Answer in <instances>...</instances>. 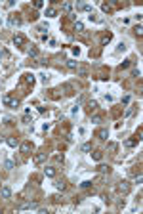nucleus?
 I'll use <instances>...</instances> for the list:
<instances>
[{
    "mask_svg": "<svg viewBox=\"0 0 143 214\" xmlns=\"http://www.w3.org/2000/svg\"><path fill=\"white\" fill-rule=\"evenodd\" d=\"M2 101H4V103H6V105H10V107H13V109H15V107L19 105V100H15V98H12V96H4V98H2Z\"/></svg>",
    "mask_w": 143,
    "mask_h": 214,
    "instance_id": "obj_1",
    "label": "nucleus"
},
{
    "mask_svg": "<svg viewBox=\"0 0 143 214\" xmlns=\"http://www.w3.org/2000/svg\"><path fill=\"white\" fill-rule=\"evenodd\" d=\"M118 193H122V195L130 193V182H120L118 184Z\"/></svg>",
    "mask_w": 143,
    "mask_h": 214,
    "instance_id": "obj_2",
    "label": "nucleus"
},
{
    "mask_svg": "<svg viewBox=\"0 0 143 214\" xmlns=\"http://www.w3.org/2000/svg\"><path fill=\"white\" fill-rule=\"evenodd\" d=\"M25 42H27L25 35H15V36H13V44H15V46H25Z\"/></svg>",
    "mask_w": 143,
    "mask_h": 214,
    "instance_id": "obj_3",
    "label": "nucleus"
},
{
    "mask_svg": "<svg viewBox=\"0 0 143 214\" xmlns=\"http://www.w3.org/2000/svg\"><path fill=\"white\" fill-rule=\"evenodd\" d=\"M0 197H2V199H10V197H12V189H10L8 186H2V189H0Z\"/></svg>",
    "mask_w": 143,
    "mask_h": 214,
    "instance_id": "obj_4",
    "label": "nucleus"
},
{
    "mask_svg": "<svg viewBox=\"0 0 143 214\" xmlns=\"http://www.w3.org/2000/svg\"><path fill=\"white\" fill-rule=\"evenodd\" d=\"M8 23H10L12 27H13V25H21V17H17L15 13H13V16H10V17H8Z\"/></svg>",
    "mask_w": 143,
    "mask_h": 214,
    "instance_id": "obj_5",
    "label": "nucleus"
},
{
    "mask_svg": "<svg viewBox=\"0 0 143 214\" xmlns=\"http://www.w3.org/2000/svg\"><path fill=\"white\" fill-rule=\"evenodd\" d=\"M31 149H33V145L29 143V142H23L21 145H19V151H21V153H25V155H27L29 151H31Z\"/></svg>",
    "mask_w": 143,
    "mask_h": 214,
    "instance_id": "obj_6",
    "label": "nucleus"
},
{
    "mask_svg": "<svg viewBox=\"0 0 143 214\" xmlns=\"http://www.w3.org/2000/svg\"><path fill=\"white\" fill-rule=\"evenodd\" d=\"M46 157H48L46 153H36V155H34V163H36V164H42L44 160H46Z\"/></svg>",
    "mask_w": 143,
    "mask_h": 214,
    "instance_id": "obj_7",
    "label": "nucleus"
},
{
    "mask_svg": "<svg viewBox=\"0 0 143 214\" xmlns=\"http://www.w3.org/2000/svg\"><path fill=\"white\" fill-rule=\"evenodd\" d=\"M29 208H38V203H25V205H21V208L19 210H29Z\"/></svg>",
    "mask_w": 143,
    "mask_h": 214,
    "instance_id": "obj_8",
    "label": "nucleus"
},
{
    "mask_svg": "<svg viewBox=\"0 0 143 214\" xmlns=\"http://www.w3.org/2000/svg\"><path fill=\"white\" fill-rule=\"evenodd\" d=\"M61 90H63V92H65V94H67V96H71V94H73V92H75V90H73V84H69V82H65V84H63V86H61Z\"/></svg>",
    "mask_w": 143,
    "mask_h": 214,
    "instance_id": "obj_9",
    "label": "nucleus"
},
{
    "mask_svg": "<svg viewBox=\"0 0 143 214\" xmlns=\"http://www.w3.org/2000/svg\"><path fill=\"white\" fill-rule=\"evenodd\" d=\"M44 174H46L48 178H53V176H55V168H53V166H46V168H44Z\"/></svg>",
    "mask_w": 143,
    "mask_h": 214,
    "instance_id": "obj_10",
    "label": "nucleus"
},
{
    "mask_svg": "<svg viewBox=\"0 0 143 214\" xmlns=\"http://www.w3.org/2000/svg\"><path fill=\"white\" fill-rule=\"evenodd\" d=\"M76 10H84V12H90V13H92V6H90V4H82V2H78V4H76Z\"/></svg>",
    "mask_w": 143,
    "mask_h": 214,
    "instance_id": "obj_11",
    "label": "nucleus"
},
{
    "mask_svg": "<svg viewBox=\"0 0 143 214\" xmlns=\"http://www.w3.org/2000/svg\"><path fill=\"white\" fill-rule=\"evenodd\" d=\"M27 53H29L31 57H36V56H38V48H34V46H29V48H27Z\"/></svg>",
    "mask_w": 143,
    "mask_h": 214,
    "instance_id": "obj_12",
    "label": "nucleus"
},
{
    "mask_svg": "<svg viewBox=\"0 0 143 214\" xmlns=\"http://www.w3.org/2000/svg\"><path fill=\"white\" fill-rule=\"evenodd\" d=\"M111 38H113V35H111V33L103 35V36H101V44H109V42H111Z\"/></svg>",
    "mask_w": 143,
    "mask_h": 214,
    "instance_id": "obj_13",
    "label": "nucleus"
},
{
    "mask_svg": "<svg viewBox=\"0 0 143 214\" xmlns=\"http://www.w3.org/2000/svg\"><path fill=\"white\" fill-rule=\"evenodd\" d=\"M97 136H99L101 140H107V138H109V132H107L105 128H101V130H97Z\"/></svg>",
    "mask_w": 143,
    "mask_h": 214,
    "instance_id": "obj_14",
    "label": "nucleus"
},
{
    "mask_svg": "<svg viewBox=\"0 0 143 214\" xmlns=\"http://www.w3.org/2000/svg\"><path fill=\"white\" fill-rule=\"evenodd\" d=\"M97 109V101H88V111H90V113H92V111H96Z\"/></svg>",
    "mask_w": 143,
    "mask_h": 214,
    "instance_id": "obj_15",
    "label": "nucleus"
},
{
    "mask_svg": "<svg viewBox=\"0 0 143 214\" xmlns=\"http://www.w3.org/2000/svg\"><path fill=\"white\" fill-rule=\"evenodd\" d=\"M46 16H48V17H55V16H57L55 8H48V10H46Z\"/></svg>",
    "mask_w": 143,
    "mask_h": 214,
    "instance_id": "obj_16",
    "label": "nucleus"
},
{
    "mask_svg": "<svg viewBox=\"0 0 143 214\" xmlns=\"http://www.w3.org/2000/svg\"><path fill=\"white\" fill-rule=\"evenodd\" d=\"M25 77V82H29V84H34V77L31 75V73H27V75H23Z\"/></svg>",
    "mask_w": 143,
    "mask_h": 214,
    "instance_id": "obj_17",
    "label": "nucleus"
},
{
    "mask_svg": "<svg viewBox=\"0 0 143 214\" xmlns=\"http://www.w3.org/2000/svg\"><path fill=\"white\" fill-rule=\"evenodd\" d=\"M137 142H139L137 138H134V140H128V142H126V147H134V145H136Z\"/></svg>",
    "mask_w": 143,
    "mask_h": 214,
    "instance_id": "obj_18",
    "label": "nucleus"
},
{
    "mask_svg": "<svg viewBox=\"0 0 143 214\" xmlns=\"http://www.w3.org/2000/svg\"><path fill=\"white\" fill-rule=\"evenodd\" d=\"M101 10L109 13V12H113V6H111V4H101Z\"/></svg>",
    "mask_w": 143,
    "mask_h": 214,
    "instance_id": "obj_19",
    "label": "nucleus"
},
{
    "mask_svg": "<svg viewBox=\"0 0 143 214\" xmlns=\"http://www.w3.org/2000/svg\"><path fill=\"white\" fill-rule=\"evenodd\" d=\"M6 142H8V145H10V147H15V145H17V140H15V138H8Z\"/></svg>",
    "mask_w": 143,
    "mask_h": 214,
    "instance_id": "obj_20",
    "label": "nucleus"
},
{
    "mask_svg": "<svg viewBox=\"0 0 143 214\" xmlns=\"http://www.w3.org/2000/svg\"><path fill=\"white\" fill-rule=\"evenodd\" d=\"M23 123H25V124H31V123H33V117L29 115V113H25V117H23Z\"/></svg>",
    "mask_w": 143,
    "mask_h": 214,
    "instance_id": "obj_21",
    "label": "nucleus"
},
{
    "mask_svg": "<svg viewBox=\"0 0 143 214\" xmlns=\"http://www.w3.org/2000/svg\"><path fill=\"white\" fill-rule=\"evenodd\" d=\"M109 170H111V168L107 166V164H99V172H101V174H107Z\"/></svg>",
    "mask_w": 143,
    "mask_h": 214,
    "instance_id": "obj_22",
    "label": "nucleus"
},
{
    "mask_svg": "<svg viewBox=\"0 0 143 214\" xmlns=\"http://www.w3.org/2000/svg\"><path fill=\"white\" fill-rule=\"evenodd\" d=\"M116 149H118V143H115V142H111V143H109V151H111V153H115Z\"/></svg>",
    "mask_w": 143,
    "mask_h": 214,
    "instance_id": "obj_23",
    "label": "nucleus"
},
{
    "mask_svg": "<svg viewBox=\"0 0 143 214\" xmlns=\"http://www.w3.org/2000/svg\"><path fill=\"white\" fill-rule=\"evenodd\" d=\"M0 57H4V59H8V57H10V53H8L6 50H4L2 46H0Z\"/></svg>",
    "mask_w": 143,
    "mask_h": 214,
    "instance_id": "obj_24",
    "label": "nucleus"
},
{
    "mask_svg": "<svg viewBox=\"0 0 143 214\" xmlns=\"http://www.w3.org/2000/svg\"><path fill=\"white\" fill-rule=\"evenodd\" d=\"M67 67H69V69H76V67H78V61H67Z\"/></svg>",
    "mask_w": 143,
    "mask_h": 214,
    "instance_id": "obj_25",
    "label": "nucleus"
},
{
    "mask_svg": "<svg viewBox=\"0 0 143 214\" xmlns=\"http://www.w3.org/2000/svg\"><path fill=\"white\" fill-rule=\"evenodd\" d=\"M13 166H15V164H13L12 160H6V163H4V168H6V170H12Z\"/></svg>",
    "mask_w": 143,
    "mask_h": 214,
    "instance_id": "obj_26",
    "label": "nucleus"
},
{
    "mask_svg": "<svg viewBox=\"0 0 143 214\" xmlns=\"http://www.w3.org/2000/svg\"><path fill=\"white\" fill-rule=\"evenodd\" d=\"M61 10H63V12H71V10H73V6H71L69 2H65V4L61 6Z\"/></svg>",
    "mask_w": 143,
    "mask_h": 214,
    "instance_id": "obj_27",
    "label": "nucleus"
},
{
    "mask_svg": "<svg viewBox=\"0 0 143 214\" xmlns=\"http://www.w3.org/2000/svg\"><path fill=\"white\" fill-rule=\"evenodd\" d=\"M36 29H38V33H46V31H48V25H44V23H40V25H38Z\"/></svg>",
    "mask_w": 143,
    "mask_h": 214,
    "instance_id": "obj_28",
    "label": "nucleus"
},
{
    "mask_svg": "<svg viewBox=\"0 0 143 214\" xmlns=\"http://www.w3.org/2000/svg\"><path fill=\"white\" fill-rule=\"evenodd\" d=\"M82 151H84V153L92 151V143H84V145H82Z\"/></svg>",
    "mask_w": 143,
    "mask_h": 214,
    "instance_id": "obj_29",
    "label": "nucleus"
},
{
    "mask_svg": "<svg viewBox=\"0 0 143 214\" xmlns=\"http://www.w3.org/2000/svg\"><path fill=\"white\" fill-rule=\"evenodd\" d=\"M75 31H84V25H82L80 21H76L75 23Z\"/></svg>",
    "mask_w": 143,
    "mask_h": 214,
    "instance_id": "obj_30",
    "label": "nucleus"
},
{
    "mask_svg": "<svg viewBox=\"0 0 143 214\" xmlns=\"http://www.w3.org/2000/svg\"><path fill=\"white\" fill-rule=\"evenodd\" d=\"M52 201L57 205V203H61V201H63V197H59V195H52Z\"/></svg>",
    "mask_w": 143,
    "mask_h": 214,
    "instance_id": "obj_31",
    "label": "nucleus"
},
{
    "mask_svg": "<svg viewBox=\"0 0 143 214\" xmlns=\"http://www.w3.org/2000/svg\"><path fill=\"white\" fill-rule=\"evenodd\" d=\"M40 79H42V82H44V84H48V80H50V77H48L46 73H42V75H40Z\"/></svg>",
    "mask_w": 143,
    "mask_h": 214,
    "instance_id": "obj_32",
    "label": "nucleus"
},
{
    "mask_svg": "<svg viewBox=\"0 0 143 214\" xmlns=\"http://www.w3.org/2000/svg\"><path fill=\"white\" fill-rule=\"evenodd\" d=\"M90 186H92V182H82V184H80V187H82V189H88Z\"/></svg>",
    "mask_w": 143,
    "mask_h": 214,
    "instance_id": "obj_33",
    "label": "nucleus"
},
{
    "mask_svg": "<svg viewBox=\"0 0 143 214\" xmlns=\"http://www.w3.org/2000/svg\"><path fill=\"white\" fill-rule=\"evenodd\" d=\"M55 187H57V189H61V191H63V189H65V184H63V182H55Z\"/></svg>",
    "mask_w": 143,
    "mask_h": 214,
    "instance_id": "obj_34",
    "label": "nucleus"
},
{
    "mask_svg": "<svg viewBox=\"0 0 143 214\" xmlns=\"http://www.w3.org/2000/svg\"><path fill=\"white\" fill-rule=\"evenodd\" d=\"M92 157H93V159H96V160H101V153H99V151H96V153H93V155H92Z\"/></svg>",
    "mask_w": 143,
    "mask_h": 214,
    "instance_id": "obj_35",
    "label": "nucleus"
},
{
    "mask_svg": "<svg viewBox=\"0 0 143 214\" xmlns=\"http://www.w3.org/2000/svg\"><path fill=\"white\" fill-rule=\"evenodd\" d=\"M55 160H57V163H63V160H65V157H63V153H61V155H55Z\"/></svg>",
    "mask_w": 143,
    "mask_h": 214,
    "instance_id": "obj_36",
    "label": "nucleus"
},
{
    "mask_svg": "<svg viewBox=\"0 0 143 214\" xmlns=\"http://www.w3.org/2000/svg\"><path fill=\"white\" fill-rule=\"evenodd\" d=\"M132 77H141V71L139 69H134V71H132Z\"/></svg>",
    "mask_w": 143,
    "mask_h": 214,
    "instance_id": "obj_37",
    "label": "nucleus"
},
{
    "mask_svg": "<svg viewBox=\"0 0 143 214\" xmlns=\"http://www.w3.org/2000/svg\"><path fill=\"white\" fill-rule=\"evenodd\" d=\"M92 120H93V123H101V117H99V115H93Z\"/></svg>",
    "mask_w": 143,
    "mask_h": 214,
    "instance_id": "obj_38",
    "label": "nucleus"
},
{
    "mask_svg": "<svg viewBox=\"0 0 143 214\" xmlns=\"http://www.w3.org/2000/svg\"><path fill=\"white\" fill-rule=\"evenodd\" d=\"M136 33H137V35H143V27L137 25V27H136Z\"/></svg>",
    "mask_w": 143,
    "mask_h": 214,
    "instance_id": "obj_39",
    "label": "nucleus"
},
{
    "mask_svg": "<svg viewBox=\"0 0 143 214\" xmlns=\"http://www.w3.org/2000/svg\"><path fill=\"white\" fill-rule=\"evenodd\" d=\"M126 67H130V59H126V61H122V69H126Z\"/></svg>",
    "mask_w": 143,
    "mask_h": 214,
    "instance_id": "obj_40",
    "label": "nucleus"
}]
</instances>
